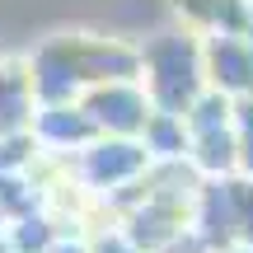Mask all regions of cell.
<instances>
[{"label": "cell", "instance_id": "obj_5", "mask_svg": "<svg viewBox=\"0 0 253 253\" xmlns=\"http://www.w3.org/2000/svg\"><path fill=\"white\" fill-rule=\"evenodd\" d=\"M89 249H94V253H141V249L131 244V239L122 235V225H113V230H99V235L89 239Z\"/></svg>", "mask_w": 253, "mask_h": 253}, {"label": "cell", "instance_id": "obj_3", "mask_svg": "<svg viewBox=\"0 0 253 253\" xmlns=\"http://www.w3.org/2000/svg\"><path fill=\"white\" fill-rule=\"evenodd\" d=\"M99 141V131H94L89 113L80 108V103H66V108H38L33 118V145L38 155H66V160H75V155L84 150V145Z\"/></svg>", "mask_w": 253, "mask_h": 253}, {"label": "cell", "instance_id": "obj_2", "mask_svg": "<svg viewBox=\"0 0 253 253\" xmlns=\"http://www.w3.org/2000/svg\"><path fill=\"white\" fill-rule=\"evenodd\" d=\"M207 84L230 99H253V38L244 33H207L202 42Z\"/></svg>", "mask_w": 253, "mask_h": 253}, {"label": "cell", "instance_id": "obj_6", "mask_svg": "<svg viewBox=\"0 0 253 253\" xmlns=\"http://www.w3.org/2000/svg\"><path fill=\"white\" fill-rule=\"evenodd\" d=\"M52 253H94V249H89V239H84V235H61V244H56Z\"/></svg>", "mask_w": 253, "mask_h": 253}, {"label": "cell", "instance_id": "obj_1", "mask_svg": "<svg viewBox=\"0 0 253 253\" xmlns=\"http://www.w3.org/2000/svg\"><path fill=\"white\" fill-rule=\"evenodd\" d=\"M80 108L89 113L99 136H122V141H141L145 122L155 118V103L141 80H118V84H94L84 89Z\"/></svg>", "mask_w": 253, "mask_h": 253}, {"label": "cell", "instance_id": "obj_4", "mask_svg": "<svg viewBox=\"0 0 253 253\" xmlns=\"http://www.w3.org/2000/svg\"><path fill=\"white\" fill-rule=\"evenodd\" d=\"M38 118V94L33 75L19 66H0V136H28Z\"/></svg>", "mask_w": 253, "mask_h": 253}]
</instances>
